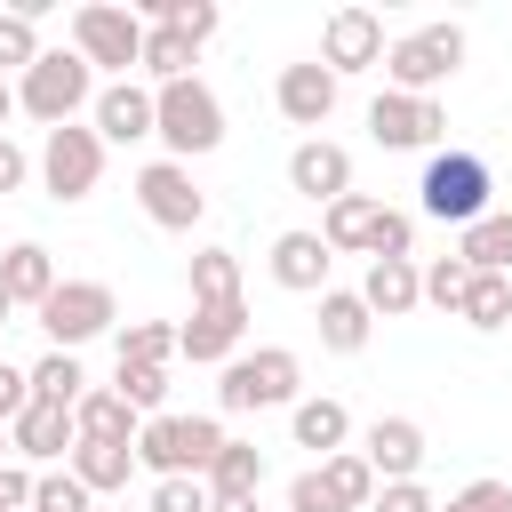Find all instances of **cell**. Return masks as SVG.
Instances as JSON below:
<instances>
[{"mask_svg": "<svg viewBox=\"0 0 512 512\" xmlns=\"http://www.w3.org/2000/svg\"><path fill=\"white\" fill-rule=\"evenodd\" d=\"M224 424L216 416H144V432H136V464L152 472V480H208V464L224 456Z\"/></svg>", "mask_w": 512, "mask_h": 512, "instance_id": "1", "label": "cell"}, {"mask_svg": "<svg viewBox=\"0 0 512 512\" xmlns=\"http://www.w3.org/2000/svg\"><path fill=\"white\" fill-rule=\"evenodd\" d=\"M296 384H304V360H296L288 344H256V352L224 360V376H216V408H224V416L296 408Z\"/></svg>", "mask_w": 512, "mask_h": 512, "instance_id": "2", "label": "cell"}, {"mask_svg": "<svg viewBox=\"0 0 512 512\" xmlns=\"http://www.w3.org/2000/svg\"><path fill=\"white\" fill-rule=\"evenodd\" d=\"M96 104V64L80 48H48L24 80H16V112H32L40 128H72V112Z\"/></svg>", "mask_w": 512, "mask_h": 512, "instance_id": "3", "label": "cell"}, {"mask_svg": "<svg viewBox=\"0 0 512 512\" xmlns=\"http://www.w3.org/2000/svg\"><path fill=\"white\" fill-rule=\"evenodd\" d=\"M456 72H464V24H416L384 48V88H400V96H432Z\"/></svg>", "mask_w": 512, "mask_h": 512, "instance_id": "4", "label": "cell"}, {"mask_svg": "<svg viewBox=\"0 0 512 512\" xmlns=\"http://www.w3.org/2000/svg\"><path fill=\"white\" fill-rule=\"evenodd\" d=\"M160 96V144H168V160H208L216 144H224V104H216V88L192 72V80H168V88H152Z\"/></svg>", "mask_w": 512, "mask_h": 512, "instance_id": "5", "label": "cell"}, {"mask_svg": "<svg viewBox=\"0 0 512 512\" xmlns=\"http://www.w3.org/2000/svg\"><path fill=\"white\" fill-rule=\"evenodd\" d=\"M424 216H440V224H480L488 216V192H496V176H488V160L480 152H432L424 160Z\"/></svg>", "mask_w": 512, "mask_h": 512, "instance_id": "6", "label": "cell"}, {"mask_svg": "<svg viewBox=\"0 0 512 512\" xmlns=\"http://www.w3.org/2000/svg\"><path fill=\"white\" fill-rule=\"evenodd\" d=\"M72 48H80L96 72L128 80V72L144 64V16H136V8H112V0H88V8H72Z\"/></svg>", "mask_w": 512, "mask_h": 512, "instance_id": "7", "label": "cell"}, {"mask_svg": "<svg viewBox=\"0 0 512 512\" xmlns=\"http://www.w3.org/2000/svg\"><path fill=\"white\" fill-rule=\"evenodd\" d=\"M104 184V136L96 128H48L40 136V192L56 200V208H72V200H88Z\"/></svg>", "mask_w": 512, "mask_h": 512, "instance_id": "8", "label": "cell"}, {"mask_svg": "<svg viewBox=\"0 0 512 512\" xmlns=\"http://www.w3.org/2000/svg\"><path fill=\"white\" fill-rule=\"evenodd\" d=\"M376 472H368V456L360 448H344V456H320L312 472H296L288 480V512H368L376 504Z\"/></svg>", "mask_w": 512, "mask_h": 512, "instance_id": "9", "label": "cell"}, {"mask_svg": "<svg viewBox=\"0 0 512 512\" xmlns=\"http://www.w3.org/2000/svg\"><path fill=\"white\" fill-rule=\"evenodd\" d=\"M112 320H120V296H112L104 280H56V296L40 304L48 352H80V344H96Z\"/></svg>", "mask_w": 512, "mask_h": 512, "instance_id": "10", "label": "cell"}, {"mask_svg": "<svg viewBox=\"0 0 512 512\" xmlns=\"http://www.w3.org/2000/svg\"><path fill=\"white\" fill-rule=\"evenodd\" d=\"M368 136H376L384 152H432V144L448 136V112H440V96H400V88H384V96L368 104Z\"/></svg>", "mask_w": 512, "mask_h": 512, "instance_id": "11", "label": "cell"}, {"mask_svg": "<svg viewBox=\"0 0 512 512\" xmlns=\"http://www.w3.org/2000/svg\"><path fill=\"white\" fill-rule=\"evenodd\" d=\"M136 208H144L160 232H192V224L208 216V192L192 184L184 160H144V168H136Z\"/></svg>", "mask_w": 512, "mask_h": 512, "instance_id": "12", "label": "cell"}, {"mask_svg": "<svg viewBox=\"0 0 512 512\" xmlns=\"http://www.w3.org/2000/svg\"><path fill=\"white\" fill-rule=\"evenodd\" d=\"M384 16L376 8H336L328 24H320V64L336 72V80H352V72H376L384 64Z\"/></svg>", "mask_w": 512, "mask_h": 512, "instance_id": "13", "label": "cell"}, {"mask_svg": "<svg viewBox=\"0 0 512 512\" xmlns=\"http://www.w3.org/2000/svg\"><path fill=\"white\" fill-rule=\"evenodd\" d=\"M96 136L104 144H144L160 136V96L144 80H104L96 88Z\"/></svg>", "mask_w": 512, "mask_h": 512, "instance_id": "14", "label": "cell"}, {"mask_svg": "<svg viewBox=\"0 0 512 512\" xmlns=\"http://www.w3.org/2000/svg\"><path fill=\"white\" fill-rule=\"evenodd\" d=\"M288 192H304V200L336 208V200L352 192V152H344L336 136H304V144L288 152Z\"/></svg>", "mask_w": 512, "mask_h": 512, "instance_id": "15", "label": "cell"}, {"mask_svg": "<svg viewBox=\"0 0 512 512\" xmlns=\"http://www.w3.org/2000/svg\"><path fill=\"white\" fill-rule=\"evenodd\" d=\"M240 336H248V296H232V304H192V320H184V360H192V368H224V360H240Z\"/></svg>", "mask_w": 512, "mask_h": 512, "instance_id": "16", "label": "cell"}, {"mask_svg": "<svg viewBox=\"0 0 512 512\" xmlns=\"http://www.w3.org/2000/svg\"><path fill=\"white\" fill-rule=\"evenodd\" d=\"M360 456H368V472L392 488V480H416L424 472V424L416 416H376L368 432H360Z\"/></svg>", "mask_w": 512, "mask_h": 512, "instance_id": "17", "label": "cell"}, {"mask_svg": "<svg viewBox=\"0 0 512 512\" xmlns=\"http://www.w3.org/2000/svg\"><path fill=\"white\" fill-rule=\"evenodd\" d=\"M280 120H296V128H328V112H336V96H344V80L312 56V64H280Z\"/></svg>", "mask_w": 512, "mask_h": 512, "instance_id": "18", "label": "cell"}, {"mask_svg": "<svg viewBox=\"0 0 512 512\" xmlns=\"http://www.w3.org/2000/svg\"><path fill=\"white\" fill-rule=\"evenodd\" d=\"M264 264H272V280H280L288 296H328V264H336V248H328L320 232H280Z\"/></svg>", "mask_w": 512, "mask_h": 512, "instance_id": "19", "label": "cell"}, {"mask_svg": "<svg viewBox=\"0 0 512 512\" xmlns=\"http://www.w3.org/2000/svg\"><path fill=\"white\" fill-rule=\"evenodd\" d=\"M8 440H16V456H24V464H56V456H72V448H80V424H72V408L32 400V408L8 424Z\"/></svg>", "mask_w": 512, "mask_h": 512, "instance_id": "20", "label": "cell"}, {"mask_svg": "<svg viewBox=\"0 0 512 512\" xmlns=\"http://www.w3.org/2000/svg\"><path fill=\"white\" fill-rule=\"evenodd\" d=\"M360 304H368L376 320L416 312V304H424V272H416V256H376V264H368V280H360Z\"/></svg>", "mask_w": 512, "mask_h": 512, "instance_id": "21", "label": "cell"}, {"mask_svg": "<svg viewBox=\"0 0 512 512\" xmlns=\"http://www.w3.org/2000/svg\"><path fill=\"white\" fill-rule=\"evenodd\" d=\"M368 336H376V312L360 304V288H328L320 296V352H368Z\"/></svg>", "mask_w": 512, "mask_h": 512, "instance_id": "22", "label": "cell"}, {"mask_svg": "<svg viewBox=\"0 0 512 512\" xmlns=\"http://www.w3.org/2000/svg\"><path fill=\"white\" fill-rule=\"evenodd\" d=\"M0 288L16 296V304H48L56 296V256L40 248V240H16V248H0Z\"/></svg>", "mask_w": 512, "mask_h": 512, "instance_id": "23", "label": "cell"}, {"mask_svg": "<svg viewBox=\"0 0 512 512\" xmlns=\"http://www.w3.org/2000/svg\"><path fill=\"white\" fill-rule=\"evenodd\" d=\"M288 432H296V448H312V456H344V440H352V408L344 400H296L288 408Z\"/></svg>", "mask_w": 512, "mask_h": 512, "instance_id": "24", "label": "cell"}, {"mask_svg": "<svg viewBox=\"0 0 512 512\" xmlns=\"http://www.w3.org/2000/svg\"><path fill=\"white\" fill-rule=\"evenodd\" d=\"M72 424H80V440H120V448H136V432H144V416L112 384H88V400L72 408Z\"/></svg>", "mask_w": 512, "mask_h": 512, "instance_id": "25", "label": "cell"}, {"mask_svg": "<svg viewBox=\"0 0 512 512\" xmlns=\"http://www.w3.org/2000/svg\"><path fill=\"white\" fill-rule=\"evenodd\" d=\"M256 488H264V448L256 440H224V456L208 464V496L216 504H256Z\"/></svg>", "mask_w": 512, "mask_h": 512, "instance_id": "26", "label": "cell"}, {"mask_svg": "<svg viewBox=\"0 0 512 512\" xmlns=\"http://www.w3.org/2000/svg\"><path fill=\"white\" fill-rule=\"evenodd\" d=\"M376 216H384V200L344 192V200L320 216V240H328V248H344V256H368V248H376Z\"/></svg>", "mask_w": 512, "mask_h": 512, "instance_id": "27", "label": "cell"}, {"mask_svg": "<svg viewBox=\"0 0 512 512\" xmlns=\"http://www.w3.org/2000/svg\"><path fill=\"white\" fill-rule=\"evenodd\" d=\"M64 464L80 472V488H88V496H120V488H128V472H136V448H120V440H80Z\"/></svg>", "mask_w": 512, "mask_h": 512, "instance_id": "28", "label": "cell"}, {"mask_svg": "<svg viewBox=\"0 0 512 512\" xmlns=\"http://www.w3.org/2000/svg\"><path fill=\"white\" fill-rule=\"evenodd\" d=\"M456 256L472 272H512V208H488L480 224H464L456 232Z\"/></svg>", "mask_w": 512, "mask_h": 512, "instance_id": "29", "label": "cell"}, {"mask_svg": "<svg viewBox=\"0 0 512 512\" xmlns=\"http://www.w3.org/2000/svg\"><path fill=\"white\" fill-rule=\"evenodd\" d=\"M192 64H200V48L184 40V32H168V24H144V80L152 88H168V80H192Z\"/></svg>", "mask_w": 512, "mask_h": 512, "instance_id": "30", "label": "cell"}, {"mask_svg": "<svg viewBox=\"0 0 512 512\" xmlns=\"http://www.w3.org/2000/svg\"><path fill=\"white\" fill-rule=\"evenodd\" d=\"M464 328H480V336H496V328H512V272H472V288H464V312H456Z\"/></svg>", "mask_w": 512, "mask_h": 512, "instance_id": "31", "label": "cell"}, {"mask_svg": "<svg viewBox=\"0 0 512 512\" xmlns=\"http://www.w3.org/2000/svg\"><path fill=\"white\" fill-rule=\"evenodd\" d=\"M184 352V328H168V320H128L120 328V368H168Z\"/></svg>", "mask_w": 512, "mask_h": 512, "instance_id": "32", "label": "cell"}, {"mask_svg": "<svg viewBox=\"0 0 512 512\" xmlns=\"http://www.w3.org/2000/svg\"><path fill=\"white\" fill-rule=\"evenodd\" d=\"M32 400L80 408V400H88V368H80V352H40V360H32Z\"/></svg>", "mask_w": 512, "mask_h": 512, "instance_id": "33", "label": "cell"}, {"mask_svg": "<svg viewBox=\"0 0 512 512\" xmlns=\"http://www.w3.org/2000/svg\"><path fill=\"white\" fill-rule=\"evenodd\" d=\"M136 16H144V24H168V32H184L192 48H200V40H216V24H224V8H216V0H144Z\"/></svg>", "mask_w": 512, "mask_h": 512, "instance_id": "34", "label": "cell"}, {"mask_svg": "<svg viewBox=\"0 0 512 512\" xmlns=\"http://www.w3.org/2000/svg\"><path fill=\"white\" fill-rule=\"evenodd\" d=\"M240 296V256L232 248H200L192 256V304H232Z\"/></svg>", "mask_w": 512, "mask_h": 512, "instance_id": "35", "label": "cell"}, {"mask_svg": "<svg viewBox=\"0 0 512 512\" xmlns=\"http://www.w3.org/2000/svg\"><path fill=\"white\" fill-rule=\"evenodd\" d=\"M40 56H48V48H40V24H32L24 8H0V80H8V72L24 80Z\"/></svg>", "mask_w": 512, "mask_h": 512, "instance_id": "36", "label": "cell"}, {"mask_svg": "<svg viewBox=\"0 0 512 512\" xmlns=\"http://www.w3.org/2000/svg\"><path fill=\"white\" fill-rule=\"evenodd\" d=\"M112 392H120L136 416H168V408H160V400H168V368H120Z\"/></svg>", "mask_w": 512, "mask_h": 512, "instance_id": "37", "label": "cell"}, {"mask_svg": "<svg viewBox=\"0 0 512 512\" xmlns=\"http://www.w3.org/2000/svg\"><path fill=\"white\" fill-rule=\"evenodd\" d=\"M32 512H96V496L80 488V472L64 464V472H40V488H32Z\"/></svg>", "mask_w": 512, "mask_h": 512, "instance_id": "38", "label": "cell"}, {"mask_svg": "<svg viewBox=\"0 0 512 512\" xmlns=\"http://www.w3.org/2000/svg\"><path fill=\"white\" fill-rule=\"evenodd\" d=\"M464 288H472V264L464 256H440L424 272V304H440V312H464Z\"/></svg>", "mask_w": 512, "mask_h": 512, "instance_id": "39", "label": "cell"}, {"mask_svg": "<svg viewBox=\"0 0 512 512\" xmlns=\"http://www.w3.org/2000/svg\"><path fill=\"white\" fill-rule=\"evenodd\" d=\"M144 512H216V496H208V480H152Z\"/></svg>", "mask_w": 512, "mask_h": 512, "instance_id": "40", "label": "cell"}, {"mask_svg": "<svg viewBox=\"0 0 512 512\" xmlns=\"http://www.w3.org/2000/svg\"><path fill=\"white\" fill-rule=\"evenodd\" d=\"M408 248H416V216H408V208H384V216H376V248H368V264H376V256H408Z\"/></svg>", "mask_w": 512, "mask_h": 512, "instance_id": "41", "label": "cell"}, {"mask_svg": "<svg viewBox=\"0 0 512 512\" xmlns=\"http://www.w3.org/2000/svg\"><path fill=\"white\" fill-rule=\"evenodd\" d=\"M440 512H512V480H472V488H456Z\"/></svg>", "mask_w": 512, "mask_h": 512, "instance_id": "42", "label": "cell"}, {"mask_svg": "<svg viewBox=\"0 0 512 512\" xmlns=\"http://www.w3.org/2000/svg\"><path fill=\"white\" fill-rule=\"evenodd\" d=\"M32 488H40L32 464H0V512H32Z\"/></svg>", "mask_w": 512, "mask_h": 512, "instance_id": "43", "label": "cell"}, {"mask_svg": "<svg viewBox=\"0 0 512 512\" xmlns=\"http://www.w3.org/2000/svg\"><path fill=\"white\" fill-rule=\"evenodd\" d=\"M24 408H32V368H8L0 360V424H16Z\"/></svg>", "mask_w": 512, "mask_h": 512, "instance_id": "44", "label": "cell"}, {"mask_svg": "<svg viewBox=\"0 0 512 512\" xmlns=\"http://www.w3.org/2000/svg\"><path fill=\"white\" fill-rule=\"evenodd\" d=\"M368 512H440V504L424 496V480H392V488H376Z\"/></svg>", "mask_w": 512, "mask_h": 512, "instance_id": "45", "label": "cell"}, {"mask_svg": "<svg viewBox=\"0 0 512 512\" xmlns=\"http://www.w3.org/2000/svg\"><path fill=\"white\" fill-rule=\"evenodd\" d=\"M32 168H40V160H32L16 136H0V200H8V192H24V176H32Z\"/></svg>", "mask_w": 512, "mask_h": 512, "instance_id": "46", "label": "cell"}, {"mask_svg": "<svg viewBox=\"0 0 512 512\" xmlns=\"http://www.w3.org/2000/svg\"><path fill=\"white\" fill-rule=\"evenodd\" d=\"M8 120H16V80H0V136H8Z\"/></svg>", "mask_w": 512, "mask_h": 512, "instance_id": "47", "label": "cell"}, {"mask_svg": "<svg viewBox=\"0 0 512 512\" xmlns=\"http://www.w3.org/2000/svg\"><path fill=\"white\" fill-rule=\"evenodd\" d=\"M8 312H16V296H8V288H0V328H8Z\"/></svg>", "mask_w": 512, "mask_h": 512, "instance_id": "48", "label": "cell"}, {"mask_svg": "<svg viewBox=\"0 0 512 512\" xmlns=\"http://www.w3.org/2000/svg\"><path fill=\"white\" fill-rule=\"evenodd\" d=\"M8 448H16V440H8V424H0V464H8Z\"/></svg>", "mask_w": 512, "mask_h": 512, "instance_id": "49", "label": "cell"}, {"mask_svg": "<svg viewBox=\"0 0 512 512\" xmlns=\"http://www.w3.org/2000/svg\"><path fill=\"white\" fill-rule=\"evenodd\" d=\"M216 512H256V504H216Z\"/></svg>", "mask_w": 512, "mask_h": 512, "instance_id": "50", "label": "cell"}, {"mask_svg": "<svg viewBox=\"0 0 512 512\" xmlns=\"http://www.w3.org/2000/svg\"><path fill=\"white\" fill-rule=\"evenodd\" d=\"M112 512H144V504H112Z\"/></svg>", "mask_w": 512, "mask_h": 512, "instance_id": "51", "label": "cell"}]
</instances>
